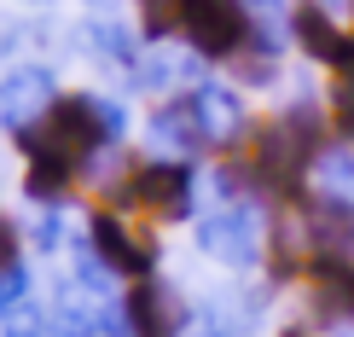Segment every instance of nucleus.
Returning a JSON list of instances; mask_svg holds the SVG:
<instances>
[{"mask_svg":"<svg viewBox=\"0 0 354 337\" xmlns=\"http://www.w3.org/2000/svg\"><path fill=\"white\" fill-rule=\"evenodd\" d=\"M180 29L192 35L198 53H239L250 35V12L239 0H180Z\"/></svg>","mask_w":354,"mask_h":337,"instance_id":"nucleus-1","label":"nucleus"},{"mask_svg":"<svg viewBox=\"0 0 354 337\" xmlns=\"http://www.w3.org/2000/svg\"><path fill=\"white\" fill-rule=\"evenodd\" d=\"M186 192H192V174L180 163H145L128 174L122 186V203L128 210H157V215H180L186 210Z\"/></svg>","mask_w":354,"mask_h":337,"instance_id":"nucleus-2","label":"nucleus"},{"mask_svg":"<svg viewBox=\"0 0 354 337\" xmlns=\"http://www.w3.org/2000/svg\"><path fill=\"white\" fill-rule=\"evenodd\" d=\"M180 302H174L169 285L157 280H140L134 291H128V326H134V337H180Z\"/></svg>","mask_w":354,"mask_h":337,"instance_id":"nucleus-3","label":"nucleus"},{"mask_svg":"<svg viewBox=\"0 0 354 337\" xmlns=\"http://www.w3.org/2000/svg\"><path fill=\"white\" fill-rule=\"evenodd\" d=\"M93 244H99V256H105L116 273H134V280L151 268V256H157L140 233L122 227V215H93Z\"/></svg>","mask_w":354,"mask_h":337,"instance_id":"nucleus-4","label":"nucleus"},{"mask_svg":"<svg viewBox=\"0 0 354 337\" xmlns=\"http://www.w3.org/2000/svg\"><path fill=\"white\" fill-rule=\"evenodd\" d=\"M47 76H35V70H18V76L0 82V122L24 128L29 116H47Z\"/></svg>","mask_w":354,"mask_h":337,"instance_id":"nucleus-5","label":"nucleus"},{"mask_svg":"<svg viewBox=\"0 0 354 337\" xmlns=\"http://www.w3.org/2000/svg\"><path fill=\"white\" fill-rule=\"evenodd\" d=\"M203 244L221 256V262H256V227H250V215L244 210H227V215H215L209 227H203Z\"/></svg>","mask_w":354,"mask_h":337,"instance_id":"nucleus-6","label":"nucleus"},{"mask_svg":"<svg viewBox=\"0 0 354 337\" xmlns=\"http://www.w3.org/2000/svg\"><path fill=\"white\" fill-rule=\"evenodd\" d=\"M297 35H302V47L314 53V58H326V64H337V53H343V41H348V35H337V29L319 18L314 6H302V12H297Z\"/></svg>","mask_w":354,"mask_h":337,"instance_id":"nucleus-7","label":"nucleus"},{"mask_svg":"<svg viewBox=\"0 0 354 337\" xmlns=\"http://www.w3.org/2000/svg\"><path fill=\"white\" fill-rule=\"evenodd\" d=\"M24 309V268H0V314Z\"/></svg>","mask_w":354,"mask_h":337,"instance_id":"nucleus-8","label":"nucleus"},{"mask_svg":"<svg viewBox=\"0 0 354 337\" xmlns=\"http://www.w3.org/2000/svg\"><path fill=\"white\" fill-rule=\"evenodd\" d=\"M337 122H343V128H348V140H354V82L337 87Z\"/></svg>","mask_w":354,"mask_h":337,"instance_id":"nucleus-9","label":"nucleus"},{"mask_svg":"<svg viewBox=\"0 0 354 337\" xmlns=\"http://www.w3.org/2000/svg\"><path fill=\"white\" fill-rule=\"evenodd\" d=\"M12 256H18V251H12V227L0 221V268H18V262H12Z\"/></svg>","mask_w":354,"mask_h":337,"instance_id":"nucleus-10","label":"nucleus"},{"mask_svg":"<svg viewBox=\"0 0 354 337\" xmlns=\"http://www.w3.org/2000/svg\"><path fill=\"white\" fill-rule=\"evenodd\" d=\"M290 337H297V331H290Z\"/></svg>","mask_w":354,"mask_h":337,"instance_id":"nucleus-11","label":"nucleus"},{"mask_svg":"<svg viewBox=\"0 0 354 337\" xmlns=\"http://www.w3.org/2000/svg\"><path fill=\"white\" fill-rule=\"evenodd\" d=\"M348 6H354V0H348Z\"/></svg>","mask_w":354,"mask_h":337,"instance_id":"nucleus-12","label":"nucleus"}]
</instances>
